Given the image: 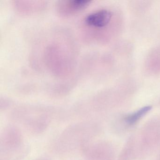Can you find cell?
Instances as JSON below:
<instances>
[{"mask_svg":"<svg viewBox=\"0 0 160 160\" xmlns=\"http://www.w3.org/2000/svg\"><path fill=\"white\" fill-rule=\"evenodd\" d=\"M90 2L89 0H71L67 2L65 6L68 8L69 12H75L86 8Z\"/></svg>","mask_w":160,"mask_h":160,"instance_id":"52a82bcc","label":"cell"},{"mask_svg":"<svg viewBox=\"0 0 160 160\" xmlns=\"http://www.w3.org/2000/svg\"><path fill=\"white\" fill-rule=\"evenodd\" d=\"M152 107L150 106L144 107L138 109L134 113L129 114L124 118V121L129 125H133L136 123L143 116H145L151 109Z\"/></svg>","mask_w":160,"mask_h":160,"instance_id":"8992f818","label":"cell"},{"mask_svg":"<svg viewBox=\"0 0 160 160\" xmlns=\"http://www.w3.org/2000/svg\"><path fill=\"white\" fill-rule=\"evenodd\" d=\"M100 131L94 122L85 121L73 123L66 127L53 142L52 149L59 155H67L83 148L95 137Z\"/></svg>","mask_w":160,"mask_h":160,"instance_id":"6da1fadb","label":"cell"},{"mask_svg":"<svg viewBox=\"0 0 160 160\" xmlns=\"http://www.w3.org/2000/svg\"><path fill=\"white\" fill-rule=\"evenodd\" d=\"M34 160H49L48 158H45V157H41V158H38V159H35Z\"/></svg>","mask_w":160,"mask_h":160,"instance_id":"ba28073f","label":"cell"},{"mask_svg":"<svg viewBox=\"0 0 160 160\" xmlns=\"http://www.w3.org/2000/svg\"><path fill=\"white\" fill-rule=\"evenodd\" d=\"M85 160H111V151L105 142H90L81 151Z\"/></svg>","mask_w":160,"mask_h":160,"instance_id":"277c9868","label":"cell"},{"mask_svg":"<svg viewBox=\"0 0 160 160\" xmlns=\"http://www.w3.org/2000/svg\"><path fill=\"white\" fill-rule=\"evenodd\" d=\"M112 14L110 11L102 10L88 15L84 19L87 26L96 28H102L108 25Z\"/></svg>","mask_w":160,"mask_h":160,"instance_id":"5b68a950","label":"cell"},{"mask_svg":"<svg viewBox=\"0 0 160 160\" xmlns=\"http://www.w3.org/2000/svg\"><path fill=\"white\" fill-rule=\"evenodd\" d=\"M28 148L21 129L15 124L5 126L0 134V160H19Z\"/></svg>","mask_w":160,"mask_h":160,"instance_id":"3957f363","label":"cell"},{"mask_svg":"<svg viewBox=\"0 0 160 160\" xmlns=\"http://www.w3.org/2000/svg\"><path fill=\"white\" fill-rule=\"evenodd\" d=\"M54 110L50 108L24 107L11 112L9 118L25 130L34 135L46 131L54 118Z\"/></svg>","mask_w":160,"mask_h":160,"instance_id":"7a4b0ae2","label":"cell"}]
</instances>
